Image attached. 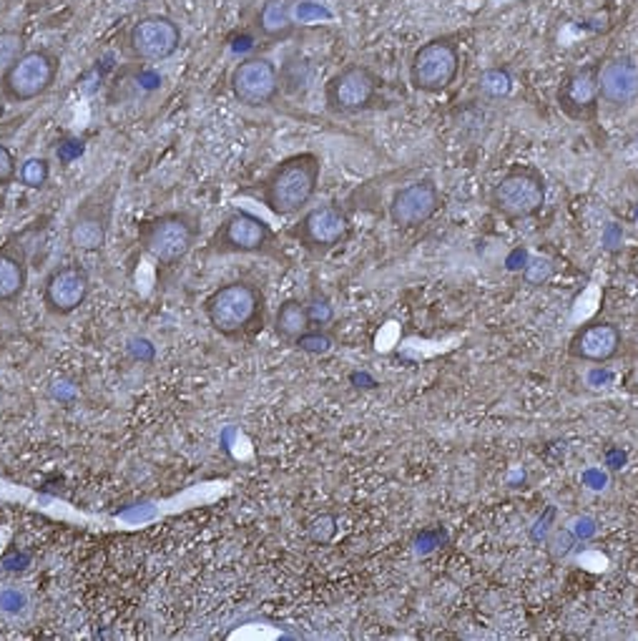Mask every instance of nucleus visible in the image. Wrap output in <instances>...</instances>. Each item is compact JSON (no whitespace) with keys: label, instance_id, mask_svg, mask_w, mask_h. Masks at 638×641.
<instances>
[{"label":"nucleus","instance_id":"1","mask_svg":"<svg viewBox=\"0 0 638 641\" xmlns=\"http://www.w3.org/2000/svg\"><path fill=\"white\" fill-rule=\"evenodd\" d=\"M204 315L226 340H247L257 335L267 320V297L249 280L226 282L204 300Z\"/></svg>","mask_w":638,"mask_h":641},{"label":"nucleus","instance_id":"2","mask_svg":"<svg viewBox=\"0 0 638 641\" xmlns=\"http://www.w3.org/2000/svg\"><path fill=\"white\" fill-rule=\"evenodd\" d=\"M322 158L312 151H300L281 158L262 181V202L277 216H294L312 204L319 189Z\"/></svg>","mask_w":638,"mask_h":641},{"label":"nucleus","instance_id":"3","mask_svg":"<svg viewBox=\"0 0 638 641\" xmlns=\"http://www.w3.org/2000/svg\"><path fill=\"white\" fill-rule=\"evenodd\" d=\"M202 219L191 212H167L138 222L136 236L146 254L157 259L161 267H174L189 257L199 242Z\"/></svg>","mask_w":638,"mask_h":641},{"label":"nucleus","instance_id":"4","mask_svg":"<svg viewBox=\"0 0 638 641\" xmlns=\"http://www.w3.org/2000/svg\"><path fill=\"white\" fill-rule=\"evenodd\" d=\"M546 199H548V184L543 171L533 164H513L510 169H505L488 196L490 209L508 222L533 219L543 212Z\"/></svg>","mask_w":638,"mask_h":641},{"label":"nucleus","instance_id":"5","mask_svg":"<svg viewBox=\"0 0 638 641\" xmlns=\"http://www.w3.org/2000/svg\"><path fill=\"white\" fill-rule=\"evenodd\" d=\"M119 196V174L90 189L68 219V242L79 252H101L113 225V206Z\"/></svg>","mask_w":638,"mask_h":641},{"label":"nucleus","instance_id":"6","mask_svg":"<svg viewBox=\"0 0 638 641\" xmlns=\"http://www.w3.org/2000/svg\"><path fill=\"white\" fill-rule=\"evenodd\" d=\"M460 73V43L455 35H435L410 58V86L417 93L437 96L448 91Z\"/></svg>","mask_w":638,"mask_h":641},{"label":"nucleus","instance_id":"7","mask_svg":"<svg viewBox=\"0 0 638 641\" xmlns=\"http://www.w3.org/2000/svg\"><path fill=\"white\" fill-rule=\"evenodd\" d=\"M382 101V79L365 63H348L325 83V109L335 116H357Z\"/></svg>","mask_w":638,"mask_h":641},{"label":"nucleus","instance_id":"8","mask_svg":"<svg viewBox=\"0 0 638 641\" xmlns=\"http://www.w3.org/2000/svg\"><path fill=\"white\" fill-rule=\"evenodd\" d=\"M352 234V219L342 204L327 202L312 206L300 216L297 225L287 229V236L294 239L312 257H325L332 249L345 244Z\"/></svg>","mask_w":638,"mask_h":641},{"label":"nucleus","instance_id":"9","mask_svg":"<svg viewBox=\"0 0 638 641\" xmlns=\"http://www.w3.org/2000/svg\"><path fill=\"white\" fill-rule=\"evenodd\" d=\"M58 71L61 63L48 48H31L3 71L0 91L11 103L35 101L53 89Z\"/></svg>","mask_w":638,"mask_h":641},{"label":"nucleus","instance_id":"10","mask_svg":"<svg viewBox=\"0 0 638 641\" xmlns=\"http://www.w3.org/2000/svg\"><path fill=\"white\" fill-rule=\"evenodd\" d=\"M206 252L212 254H280L274 229L257 214L236 209L209 236Z\"/></svg>","mask_w":638,"mask_h":641},{"label":"nucleus","instance_id":"11","mask_svg":"<svg viewBox=\"0 0 638 641\" xmlns=\"http://www.w3.org/2000/svg\"><path fill=\"white\" fill-rule=\"evenodd\" d=\"M601 61H591L568 71L556 89V103L566 119L576 124H595L601 113V91H598Z\"/></svg>","mask_w":638,"mask_h":641},{"label":"nucleus","instance_id":"12","mask_svg":"<svg viewBox=\"0 0 638 641\" xmlns=\"http://www.w3.org/2000/svg\"><path fill=\"white\" fill-rule=\"evenodd\" d=\"M229 86L236 101L247 109H267L281 93L280 71L264 56H249L239 61L232 71Z\"/></svg>","mask_w":638,"mask_h":641},{"label":"nucleus","instance_id":"13","mask_svg":"<svg viewBox=\"0 0 638 641\" xmlns=\"http://www.w3.org/2000/svg\"><path fill=\"white\" fill-rule=\"evenodd\" d=\"M90 294V274L79 262H68L45 274L41 287L43 307L53 317H68L79 312Z\"/></svg>","mask_w":638,"mask_h":641},{"label":"nucleus","instance_id":"14","mask_svg":"<svg viewBox=\"0 0 638 641\" xmlns=\"http://www.w3.org/2000/svg\"><path fill=\"white\" fill-rule=\"evenodd\" d=\"M440 206H443V194L437 189L435 179L423 177V179L405 184L392 194L387 216L397 229H420L440 212Z\"/></svg>","mask_w":638,"mask_h":641},{"label":"nucleus","instance_id":"15","mask_svg":"<svg viewBox=\"0 0 638 641\" xmlns=\"http://www.w3.org/2000/svg\"><path fill=\"white\" fill-rule=\"evenodd\" d=\"M126 43H129V51L134 58L146 61V63H158L179 51L181 28L174 18L154 13V15H146L131 25Z\"/></svg>","mask_w":638,"mask_h":641},{"label":"nucleus","instance_id":"16","mask_svg":"<svg viewBox=\"0 0 638 641\" xmlns=\"http://www.w3.org/2000/svg\"><path fill=\"white\" fill-rule=\"evenodd\" d=\"M598 91L601 101L614 109L624 111L638 101V61L628 53H618L601 61L598 71Z\"/></svg>","mask_w":638,"mask_h":641},{"label":"nucleus","instance_id":"17","mask_svg":"<svg viewBox=\"0 0 638 641\" xmlns=\"http://www.w3.org/2000/svg\"><path fill=\"white\" fill-rule=\"evenodd\" d=\"M624 345L621 330L614 322H588L583 325L568 342V355L573 360L591 362V365H605L618 358Z\"/></svg>","mask_w":638,"mask_h":641},{"label":"nucleus","instance_id":"18","mask_svg":"<svg viewBox=\"0 0 638 641\" xmlns=\"http://www.w3.org/2000/svg\"><path fill=\"white\" fill-rule=\"evenodd\" d=\"M28 287V257L15 242L0 244V307L18 302Z\"/></svg>","mask_w":638,"mask_h":641},{"label":"nucleus","instance_id":"19","mask_svg":"<svg viewBox=\"0 0 638 641\" xmlns=\"http://www.w3.org/2000/svg\"><path fill=\"white\" fill-rule=\"evenodd\" d=\"M294 3L297 0H264L254 18L259 35L269 41H284L294 33Z\"/></svg>","mask_w":638,"mask_h":641},{"label":"nucleus","instance_id":"20","mask_svg":"<svg viewBox=\"0 0 638 641\" xmlns=\"http://www.w3.org/2000/svg\"><path fill=\"white\" fill-rule=\"evenodd\" d=\"M309 327H312V322H309V315H307V307H304L302 300L290 297V300H284L280 304V310L274 315V332H277V338L284 340V342H294Z\"/></svg>","mask_w":638,"mask_h":641},{"label":"nucleus","instance_id":"21","mask_svg":"<svg viewBox=\"0 0 638 641\" xmlns=\"http://www.w3.org/2000/svg\"><path fill=\"white\" fill-rule=\"evenodd\" d=\"M51 179V161L45 157H31L18 164V181L25 189H43Z\"/></svg>","mask_w":638,"mask_h":641},{"label":"nucleus","instance_id":"22","mask_svg":"<svg viewBox=\"0 0 638 641\" xmlns=\"http://www.w3.org/2000/svg\"><path fill=\"white\" fill-rule=\"evenodd\" d=\"M28 48H25V35L15 28H5L0 31V76L3 71L11 66L15 58H21Z\"/></svg>","mask_w":638,"mask_h":641},{"label":"nucleus","instance_id":"23","mask_svg":"<svg viewBox=\"0 0 638 641\" xmlns=\"http://www.w3.org/2000/svg\"><path fill=\"white\" fill-rule=\"evenodd\" d=\"M304 307H307V315H309L312 327L329 325L332 317H335V307H332L329 297H327L322 290H312V294H309V300L304 302Z\"/></svg>","mask_w":638,"mask_h":641},{"label":"nucleus","instance_id":"24","mask_svg":"<svg viewBox=\"0 0 638 641\" xmlns=\"http://www.w3.org/2000/svg\"><path fill=\"white\" fill-rule=\"evenodd\" d=\"M294 345H297V348H302L304 352H312V355H325V352H329V349H332L335 340H332V335H327L325 330L309 327L304 335H300V338L294 340Z\"/></svg>","mask_w":638,"mask_h":641},{"label":"nucleus","instance_id":"25","mask_svg":"<svg viewBox=\"0 0 638 641\" xmlns=\"http://www.w3.org/2000/svg\"><path fill=\"white\" fill-rule=\"evenodd\" d=\"M478 83H481V89L485 91V93H490V96H505V93H510V89H513V79L508 76V71H500V68L485 71Z\"/></svg>","mask_w":638,"mask_h":641},{"label":"nucleus","instance_id":"26","mask_svg":"<svg viewBox=\"0 0 638 641\" xmlns=\"http://www.w3.org/2000/svg\"><path fill=\"white\" fill-rule=\"evenodd\" d=\"M25 608H28V597H25V591H21V588H5V591H0V611L18 617V614H23Z\"/></svg>","mask_w":638,"mask_h":641},{"label":"nucleus","instance_id":"27","mask_svg":"<svg viewBox=\"0 0 638 641\" xmlns=\"http://www.w3.org/2000/svg\"><path fill=\"white\" fill-rule=\"evenodd\" d=\"M18 179V161L13 157V151L0 141V189L11 187Z\"/></svg>","mask_w":638,"mask_h":641},{"label":"nucleus","instance_id":"28","mask_svg":"<svg viewBox=\"0 0 638 641\" xmlns=\"http://www.w3.org/2000/svg\"><path fill=\"white\" fill-rule=\"evenodd\" d=\"M3 113H5V96H3V91H0V119H3Z\"/></svg>","mask_w":638,"mask_h":641},{"label":"nucleus","instance_id":"29","mask_svg":"<svg viewBox=\"0 0 638 641\" xmlns=\"http://www.w3.org/2000/svg\"><path fill=\"white\" fill-rule=\"evenodd\" d=\"M0 209H3V194H0Z\"/></svg>","mask_w":638,"mask_h":641}]
</instances>
